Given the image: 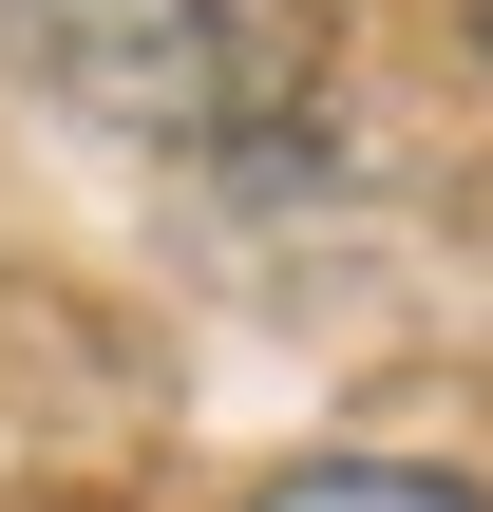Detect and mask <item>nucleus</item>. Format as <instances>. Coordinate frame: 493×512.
<instances>
[{
	"label": "nucleus",
	"instance_id": "obj_1",
	"mask_svg": "<svg viewBox=\"0 0 493 512\" xmlns=\"http://www.w3.org/2000/svg\"><path fill=\"white\" fill-rule=\"evenodd\" d=\"M0 76L152 152H285L323 114V0H0Z\"/></svg>",
	"mask_w": 493,
	"mask_h": 512
},
{
	"label": "nucleus",
	"instance_id": "obj_2",
	"mask_svg": "<svg viewBox=\"0 0 493 512\" xmlns=\"http://www.w3.org/2000/svg\"><path fill=\"white\" fill-rule=\"evenodd\" d=\"M247 512H493L456 456H304V475H266Z\"/></svg>",
	"mask_w": 493,
	"mask_h": 512
},
{
	"label": "nucleus",
	"instance_id": "obj_3",
	"mask_svg": "<svg viewBox=\"0 0 493 512\" xmlns=\"http://www.w3.org/2000/svg\"><path fill=\"white\" fill-rule=\"evenodd\" d=\"M475 57H493V0H475Z\"/></svg>",
	"mask_w": 493,
	"mask_h": 512
}]
</instances>
